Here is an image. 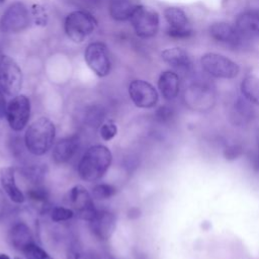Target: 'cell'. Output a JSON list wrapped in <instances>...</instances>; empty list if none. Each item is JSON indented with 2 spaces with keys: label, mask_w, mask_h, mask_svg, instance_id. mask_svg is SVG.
Wrapping results in <instances>:
<instances>
[{
  "label": "cell",
  "mask_w": 259,
  "mask_h": 259,
  "mask_svg": "<svg viewBox=\"0 0 259 259\" xmlns=\"http://www.w3.org/2000/svg\"><path fill=\"white\" fill-rule=\"evenodd\" d=\"M112 155L109 149L102 145L89 147L78 164L79 176L88 182L100 179L109 169Z\"/></svg>",
  "instance_id": "6da1fadb"
},
{
  "label": "cell",
  "mask_w": 259,
  "mask_h": 259,
  "mask_svg": "<svg viewBox=\"0 0 259 259\" xmlns=\"http://www.w3.org/2000/svg\"><path fill=\"white\" fill-rule=\"evenodd\" d=\"M55 136L56 127L54 122L48 117H39L26 128L24 135L25 148L30 154L41 156L53 146Z\"/></svg>",
  "instance_id": "7a4b0ae2"
},
{
  "label": "cell",
  "mask_w": 259,
  "mask_h": 259,
  "mask_svg": "<svg viewBox=\"0 0 259 259\" xmlns=\"http://www.w3.org/2000/svg\"><path fill=\"white\" fill-rule=\"evenodd\" d=\"M96 19L87 11L74 10L70 12L64 23L67 36L75 44L83 42L96 28Z\"/></svg>",
  "instance_id": "3957f363"
},
{
  "label": "cell",
  "mask_w": 259,
  "mask_h": 259,
  "mask_svg": "<svg viewBox=\"0 0 259 259\" xmlns=\"http://www.w3.org/2000/svg\"><path fill=\"white\" fill-rule=\"evenodd\" d=\"M135 33L141 38H151L159 30L160 17L158 12L147 5L138 4L130 18Z\"/></svg>",
  "instance_id": "277c9868"
},
{
  "label": "cell",
  "mask_w": 259,
  "mask_h": 259,
  "mask_svg": "<svg viewBox=\"0 0 259 259\" xmlns=\"http://www.w3.org/2000/svg\"><path fill=\"white\" fill-rule=\"evenodd\" d=\"M202 69L210 76L219 79H233L240 73L237 63L218 53H205L200 58Z\"/></svg>",
  "instance_id": "5b68a950"
},
{
  "label": "cell",
  "mask_w": 259,
  "mask_h": 259,
  "mask_svg": "<svg viewBox=\"0 0 259 259\" xmlns=\"http://www.w3.org/2000/svg\"><path fill=\"white\" fill-rule=\"evenodd\" d=\"M22 71L14 59L7 55L0 58V87L9 96L18 94L22 87Z\"/></svg>",
  "instance_id": "8992f818"
},
{
  "label": "cell",
  "mask_w": 259,
  "mask_h": 259,
  "mask_svg": "<svg viewBox=\"0 0 259 259\" xmlns=\"http://www.w3.org/2000/svg\"><path fill=\"white\" fill-rule=\"evenodd\" d=\"M29 12L22 2L10 4L0 17V31L3 33H17L29 24Z\"/></svg>",
  "instance_id": "52a82bcc"
},
{
  "label": "cell",
  "mask_w": 259,
  "mask_h": 259,
  "mask_svg": "<svg viewBox=\"0 0 259 259\" xmlns=\"http://www.w3.org/2000/svg\"><path fill=\"white\" fill-rule=\"evenodd\" d=\"M84 60L90 70L98 77H105L111 69L109 52L104 42L94 41L87 46L84 52Z\"/></svg>",
  "instance_id": "ba28073f"
},
{
  "label": "cell",
  "mask_w": 259,
  "mask_h": 259,
  "mask_svg": "<svg viewBox=\"0 0 259 259\" xmlns=\"http://www.w3.org/2000/svg\"><path fill=\"white\" fill-rule=\"evenodd\" d=\"M30 116V101L27 96L22 94L15 95L7 104L6 118L9 126L15 131H22Z\"/></svg>",
  "instance_id": "9c48e42d"
},
{
  "label": "cell",
  "mask_w": 259,
  "mask_h": 259,
  "mask_svg": "<svg viewBox=\"0 0 259 259\" xmlns=\"http://www.w3.org/2000/svg\"><path fill=\"white\" fill-rule=\"evenodd\" d=\"M164 17L169 25L167 34L176 39H185L193 34L190 28L189 19L183 9L175 6L167 7L164 10Z\"/></svg>",
  "instance_id": "30bf717a"
},
{
  "label": "cell",
  "mask_w": 259,
  "mask_h": 259,
  "mask_svg": "<svg viewBox=\"0 0 259 259\" xmlns=\"http://www.w3.org/2000/svg\"><path fill=\"white\" fill-rule=\"evenodd\" d=\"M128 94L133 103L140 108H152L159 99L155 87L145 80H133L128 86Z\"/></svg>",
  "instance_id": "8fae6325"
},
{
  "label": "cell",
  "mask_w": 259,
  "mask_h": 259,
  "mask_svg": "<svg viewBox=\"0 0 259 259\" xmlns=\"http://www.w3.org/2000/svg\"><path fill=\"white\" fill-rule=\"evenodd\" d=\"M69 202L73 206L77 215L85 221H90L97 209L94 207L90 193L82 185H75L69 191Z\"/></svg>",
  "instance_id": "7c38bea8"
},
{
  "label": "cell",
  "mask_w": 259,
  "mask_h": 259,
  "mask_svg": "<svg viewBox=\"0 0 259 259\" xmlns=\"http://www.w3.org/2000/svg\"><path fill=\"white\" fill-rule=\"evenodd\" d=\"M93 236L99 241H107L113 234L116 226L115 215L108 210H97L89 221Z\"/></svg>",
  "instance_id": "4fadbf2b"
},
{
  "label": "cell",
  "mask_w": 259,
  "mask_h": 259,
  "mask_svg": "<svg viewBox=\"0 0 259 259\" xmlns=\"http://www.w3.org/2000/svg\"><path fill=\"white\" fill-rule=\"evenodd\" d=\"M208 32L210 37L215 41L231 47H237L243 40V37L238 32L235 25L223 21L212 23L208 28Z\"/></svg>",
  "instance_id": "5bb4252c"
},
{
  "label": "cell",
  "mask_w": 259,
  "mask_h": 259,
  "mask_svg": "<svg viewBox=\"0 0 259 259\" xmlns=\"http://www.w3.org/2000/svg\"><path fill=\"white\" fill-rule=\"evenodd\" d=\"M235 27L243 38L259 37V11L241 12L236 17Z\"/></svg>",
  "instance_id": "9a60e30c"
},
{
  "label": "cell",
  "mask_w": 259,
  "mask_h": 259,
  "mask_svg": "<svg viewBox=\"0 0 259 259\" xmlns=\"http://www.w3.org/2000/svg\"><path fill=\"white\" fill-rule=\"evenodd\" d=\"M161 58L166 64L171 66L173 69H176L181 72H188L192 67L190 56L185 50L179 47L164 50L161 53Z\"/></svg>",
  "instance_id": "2e32d148"
},
{
  "label": "cell",
  "mask_w": 259,
  "mask_h": 259,
  "mask_svg": "<svg viewBox=\"0 0 259 259\" xmlns=\"http://www.w3.org/2000/svg\"><path fill=\"white\" fill-rule=\"evenodd\" d=\"M79 147L77 136H70L60 140L53 149V159L58 164H64L70 161L76 154Z\"/></svg>",
  "instance_id": "e0dca14e"
},
{
  "label": "cell",
  "mask_w": 259,
  "mask_h": 259,
  "mask_svg": "<svg viewBox=\"0 0 259 259\" xmlns=\"http://www.w3.org/2000/svg\"><path fill=\"white\" fill-rule=\"evenodd\" d=\"M0 181L2 188L8 197L15 203H22L25 200V196L20 191L15 182V171L11 166L2 167L0 169Z\"/></svg>",
  "instance_id": "ac0fdd59"
},
{
  "label": "cell",
  "mask_w": 259,
  "mask_h": 259,
  "mask_svg": "<svg viewBox=\"0 0 259 259\" xmlns=\"http://www.w3.org/2000/svg\"><path fill=\"white\" fill-rule=\"evenodd\" d=\"M158 88L166 100H173L177 97L180 88V80L177 73L171 70L164 71L158 79Z\"/></svg>",
  "instance_id": "d6986e66"
},
{
  "label": "cell",
  "mask_w": 259,
  "mask_h": 259,
  "mask_svg": "<svg viewBox=\"0 0 259 259\" xmlns=\"http://www.w3.org/2000/svg\"><path fill=\"white\" fill-rule=\"evenodd\" d=\"M9 241L14 249L21 252L29 244L34 242L29 227L25 223L21 222L16 223L11 227L9 231Z\"/></svg>",
  "instance_id": "ffe728a7"
},
{
  "label": "cell",
  "mask_w": 259,
  "mask_h": 259,
  "mask_svg": "<svg viewBox=\"0 0 259 259\" xmlns=\"http://www.w3.org/2000/svg\"><path fill=\"white\" fill-rule=\"evenodd\" d=\"M137 5L134 0H109L108 12L115 21H125L130 20Z\"/></svg>",
  "instance_id": "44dd1931"
},
{
  "label": "cell",
  "mask_w": 259,
  "mask_h": 259,
  "mask_svg": "<svg viewBox=\"0 0 259 259\" xmlns=\"http://www.w3.org/2000/svg\"><path fill=\"white\" fill-rule=\"evenodd\" d=\"M240 89L246 100L259 105V77L254 75L246 76L241 82Z\"/></svg>",
  "instance_id": "7402d4cb"
},
{
  "label": "cell",
  "mask_w": 259,
  "mask_h": 259,
  "mask_svg": "<svg viewBox=\"0 0 259 259\" xmlns=\"http://www.w3.org/2000/svg\"><path fill=\"white\" fill-rule=\"evenodd\" d=\"M47 171L48 168L46 164L28 165L21 169L22 175L33 185H38L44 181Z\"/></svg>",
  "instance_id": "603a6c76"
},
{
  "label": "cell",
  "mask_w": 259,
  "mask_h": 259,
  "mask_svg": "<svg viewBox=\"0 0 259 259\" xmlns=\"http://www.w3.org/2000/svg\"><path fill=\"white\" fill-rule=\"evenodd\" d=\"M116 188L111 185V184H107V183H101V184H97L93 187V197L96 199H108L110 197H112L115 193H116Z\"/></svg>",
  "instance_id": "cb8c5ba5"
},
{
  "label": "cell",
  "mask_w": 259,
  "mask_h": 259,
  "mask_svg": "<svg viewBox=\"0 0 259 259\" xmlns=\"http://www.w3.org/2000/svg\"><path fill=\"white\" fill-rule=\"evenodd\" d=\"M26 259H53L48 252H46L41 247H39L36 243L32 242L29 244L23 251Z\"/></svg>",
  "instance_id": "d4e9b609"
},
{
  "label": "cell",
  "mask_w": 259,
  "mask_h": 259,
  "mask_svg": "<svg viewBox=\"0 0 259 259\" xmlns=\"http://www.w3.org/2000/svg\"><path fill=\"white\" fill-rule=\"evenodd\" d=\"M27 197L34 202L46 203L49 199V191L40 184L33 185L32 188L27 190Z\"/></svg>",
  "instance_id": "484cf974"
},
{
  "label": "cell",
  "mask_w": 259,
  "mask_h": 259,
  "mask_svg": "<svg viewBox=\"0 0 259 259\" xmlns=\"http://www.w3.org/2000/svg\"><path fill=\"white\" fill-rule=\"evenodd\" d=\"M74 210L63 206H55L51 210V219L57 223L69 221L74 217Z\"/></svg>",
  "instance_id": "4316f807"
},
{
  "label": "cell",
  "mask_w": 259,
  "mask_h": 259,
  "mask_svg": "<svg viewBox=\"0 0 259 259\" xmlns=\"http://www.w3.org/2000/svg\"><path fill=\"white\" fill-rule=\"evenodd\" d=\"M104 117V112L103 109L99 106H92L89 108L87 115H86V119L87 122L91 125V126H98L100 125V123L102 122Z\"/></svg>",
  "instance_id": "83f0119b"
},
{
  "label": "cell",
  "mask_w": 259,
  "mask_h": 259,
  "mask_svg": "<svg viewBox=\"0 0 259 259\" xmlns=\"http://www.w3.org/2000/svg\"><path fill=\"white\" fill-rule=\"evenodd\" d=\"M99 134H100V137L103 141L108 142L116 136L117 126L112 120H108V121H106V122H104L100 125Z\"/></svg>",
  "instance_id": "f1b7e54d"
},
{
  "label": "cell",
  "mask_w": 259,
  "mask_h": 259,
  "mask_svg": "<svg viewBox=\"0 0 259 259\" xmlns=\"http://www.w3.org/2000/svg\"><path fill=\"white\" fill-rule=\"evenodd\" d=\"M67 259H86L84 250L78 241L72 242L67 250Z\"/></svg>",
  "instance_id": "f546056e"
},
{
  "label": "cell",
  "mask_w": 259,
  "mask_h": 259,
  "mask_svg": "<svg viewBox=\"0 0 259 259\" xmlns=\"http://www.w3.org/2000/svg\"><path fill=\"white\" fill-rule=\"evenodd\" d=\"M156 115H157V118L161 121H165V120H168L171 116H172V110L170 107L168 106H161L157 112H156Z\"/></svg>",
  "instance_id": "4dcf8cb0"
},
{
  "label": "cell",
  "mask_w": 259,
  "mask_h": 259,
  "mask_svg": "<svg viewBox=\"0 0 259 259\" xmlns=\"http://www.w3.org/2000/svg\"><path fill=\"white\" fill-rule=\"evenodd\" d=\"M240 154H241V149L238 146H232V147L226 149V151H225V157L230 160L236 159Z\"/></svg>",
  "instance_id": "1f68e13d"
},
{
  "label": "cell",
  "mask_w": 259,
  "mask_h": 259,
  "mask_svg": "<svg viewBox=\"0 0 259 259\" xmlns=\"http://www.w3.org/2000/svg\"><path fill=\"white\" fill-rule=\"evenodd\" d=\"M6 109H7V104H6L4 92L0 87V118L6 116Z\"/></svg>",
  "instance_id": "d6a6232c"
},
{
  "label": "cell",
  "mask_w": 259,
  "mask_h": 259,
  "mask_svg": "<svg viewBox=\"0 0 259 259\" xmlns=\"http://www.w3.org/2000/svg\"><path fill=\"white\" fill-rule=\"evenodd\" d=\"M6 207V201H5V196L3 192L0 190V218L3 215Z\"/></svg>",
  "instance_id": "836d02e7"
},
{
  "label": "cell",
  "mask_w": 259,
  "mask_h": 259,
  "mask_svg": "<svg viewBox=\"0 0 259 259\" xmlns=\"http://www.w3.org/2000/svg\"><path fill=\"white\" fill-rule=\"evenodd\" d=\"M0 259H10V258H9V256H8V255L1 253V254H0Z\"/></svg>",
  "instance_id": "e575fe53"
},
{
  "label": "cell",
  "mask_w": 259,
  "mask_h": 259,
  "mask_svg": "<svg viewBox=\"0 0 259 259\" xmlns=\"http://www.w3.org/2000/svg\"><path fill=\"white\" fill-rule=\"evenodd\" d=\"M256 166H257V168H258V170H259V154H258V156H257V158H256Z\"/></svg>",
  "instance_id": "d590c367"
},
{
  "label": "cell",
  "mask_w": 259,
  "mask_h": 259,
  "mask_svg": "<svg viewBox=\"0 0 259 259\" xmlns=\"http://www.w3.org/2000/svg\"><path fill=\"white\" fill-rule=\"evenodd\" d=\"M14 259H21V258H19V257H14Z\"/></svg>",
  "instance_id": "8d00e7d4"
},
{
  "label": "cell",
  "mask_w": 259,
  "mask_h": 259,
  "mask_svg": "<svg viewBox=\"0 0 259 259\" xmlns=\"http://www.w3.org/2000/svg\"><path fill=\"white\" fill-rule=\"evenodd\" d=\"M5 0H0V3H3Z\"/></svg>",
  "instance_id": "74e56055"
},
{
  "label": "cell",
  "mask_w": 259,
  "mask_h": 259,
  "mask_svg": "<svg viewBox=\"0 0 259 259\" xmlns=\"http://www.w3.org/2000/svg\"><path fill=\"white\" fill-rule=\"evenodd\" d=\"M90 1H98V0H90Z\"/></svg>",
  "instance_id": "f35d334b"
}]
</instances>
